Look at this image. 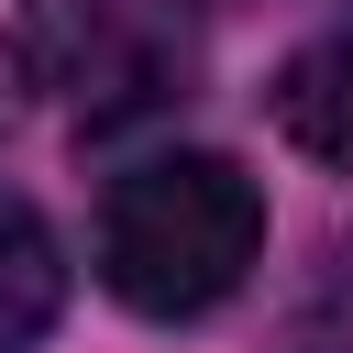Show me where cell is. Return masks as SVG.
Masks as SVG:
<instances>
[{"label": "cell", "mask_w": 353, "mask_h": 353, "mask_svg": "<svg viewBox=\"0 0 353 353\" xmlns=\"http://www.w3.org/2000/svg\"><path fill=\"white\" fill-rule=\"evenodd\" d=\"M265 254V188L232 154H143L99 199V287L143 320L221 309Z\"/></svg>", "instance_id": "6da1fadb"}, {"label": "cell", "mask_w": 353, "mask_h": 353, "mask_svg": "<svg viewBox=\"0 0 353 353\" xmlns=\"http://www.w3.org/2000/svg\"><path fill=\"white\" fill-rule=\"evenodd\" d=\"M199 44L165 0H33L22 11V77L88 121H132L165 110L188 88Z\"/></svg>", "instance_id": "7a4b0ae2"}, {"label": "cell", "mask_w": 353, "mask_h": 353, "mask_svg": "<svg viewBox=\"0 0 353 353\" xmlns=\"http://www.w3.org/2000/svg\"><path fill=\"white\" fill-rule=\"evenodd\" d=\"M276 132H287L309 165L353 176V22L320 33V44H298V55L276 66Z\"/></svg>", "instance_id": "3957f363"}, {"label": "cell", "mask_w": 353, "mask_h": 353, "mask_svg": "<svg viewBox=\"0 0 353 353\" xmlns=\"http://www.w3.org/2000/svg\"><path fill=\"white\" fill-rule=\"evenodd\" d=\"M55 309H66V254H55L44 210L0 188V353H33L55 331Z\"/></svg>", "instance_id": "277c9868"}]
</instances>
